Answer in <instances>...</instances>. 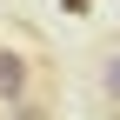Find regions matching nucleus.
<instances>
[{"instance_id":"nucleus-1","label":"nucleus","mask_w":120,"mask_h":120,"mask_svg":"<svg viewBox=\"0 0 120 120\" xmlns=\"http://www.w3.org/2000/svg\"><path fill=\"white\" fill-rule=\"evenodd\" d=\"M27 87H34V67H27L20 47H0V107H20Z\"/></svg>"},{"instance_id":"nucleus-2","label":"nucleus","mask_w":120,"mask_h":120,"mask_svg":"<svg viewBox=\"0 0 120 120\" xmlns=\"http://www.w3.org/2000/svg\"><path fill=\"white\" fill-rule=\"evenodd\" d=\"M107 94H113V100H120V53H113V60H107Z\"/></svg>"}]
</instances>
